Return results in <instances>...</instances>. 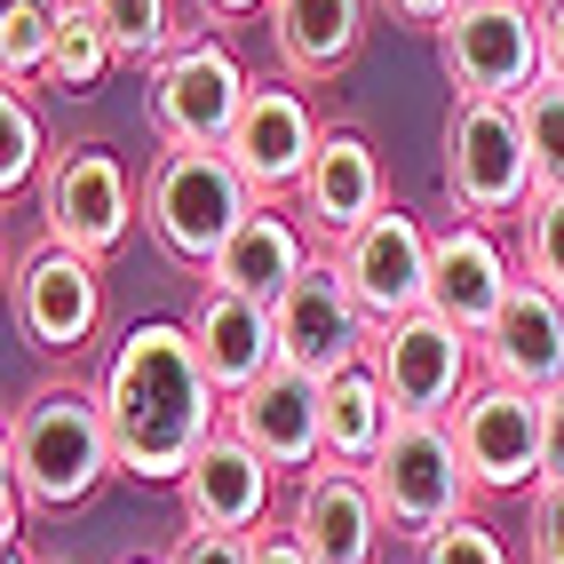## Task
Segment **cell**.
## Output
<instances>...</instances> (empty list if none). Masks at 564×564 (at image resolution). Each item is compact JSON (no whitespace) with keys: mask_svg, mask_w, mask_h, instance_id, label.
Wrapping results in <instances>:
<instances>
[{"mask_svg":"<svg viewBox=\"0 0 564 564\" xmlns=\"http://www.w3.org/2000/svg\"><path fill=\"white\" fill-rule=\"evenodd\" d=\"M96 390H104V422H111V445H120V469L143 485H183L199 445L223 430V390L207 382L199 343L183 318H135L111 343Z\"/></svg>","mask_w":564,"mask_h":564,"instance_id":"6da1fadb","label":"cell"},{"mask_svg":"<svg viewBox=\"0 0 564 564\" xmlns=\"http://www.w3.org/2000/svg\"><path fill=\"white\" fill-rule=\"evenodd\" d=\"M9 477L24 485L32 509H80L96 501V485L120 469V445L104 422V390L96 382H41L9 413Z\"/></svg>","mask_w":564,"mask_h":564,"instance_id":"7a4b0ae2","label":"cell"},{"mask_svg":"<svg viewBox=\"0 0 564 564\" xmlns=\"http://www.w3.org/2000/svg\"><path fill=\"white\" fill-rule=\"evenodd\" d=\"M254 207L262 199L247 192V175L231 167V152L167 143V152L143 167V223H152V239L183 262V271H215V254L231 247V231Z\"/></svg>","mask_w":564,"mask_h":564,"instance_id":"3957f363","label":"cell"},{"mask_svg":"<svg viewBox=\"0 0 564 564\" xmlns=\"http://www.w3.org/2000/svg\"><path fill=\"white\" fill-rule=\"evenodd\" d=\"M366 485H373V501H382V524L405 533V541H430L437 524L469 517V494H477L445 413H398L382 454L366 469Z\"/></svg>","mask_w":564,"mask_h":564,"instance_id":"277c9868","label":"cell"},{"mask_svg":"<svg viewBox=\"0 0 564 564\" xmlns=\"http://www.w3.org/2000/svg\"><path fill=\"white\" fill-rule=\"evenodd\" d=\"M445 199L469 223H509L533 207V160H524L517 104L454 96V111H445Z\"/></svg>","mask_w":564,"mask_h":564,"instance_id":"5b68a950","label":"cell"},{"mask_svg":"<svg viewBox=\"0 0 564 564\" xmlns=\"http://www.w3.org/2000/svg\"><path fill=\"white\" fill-rule=\"evenodd\" d=\"M271 318H279V366L318 373V382H334V373L366 366V358H373V334H382V326L366 318V303L350 294V279H343V262H334V247L311 254V271L271 303Z\"/></svg>","mask_w":564,"mask_h":564,"instance_id":"8992f818","label":"cell"},{"mask_svg":"<svg viewBox=\"0 0 564 564\" xmlns=\"http://www.w3.org/2000/svg\"><path fill=\"white\" fill-rule=\"evenodd\" d=\"M254 80L231 56V41H183L175 56L152 64V128L160 143H192V152H223L247 111Z\"/></svg>","mask_w":564,"mask_h":564,"instance_id":"52a82bcc","label":"cell"},{"mask_svg":"<svg viewBox=\"0 0 564 564\" xmlns=\"http://www.w3.org/2000/svg\"><path fill=\"white\" fill-rule=\"evenodd\" d=\"M437 56L462 96L517 104L524 88H541V9L533 0H462L437 32Z\"/></svg>","mask_w":564,"mask_h":564,"instance_id":"ba28073f","label":"cell"},{"mask_svg":"<svg viewBox=\"0 0 564 564\" xmlns=\"http://www.w3.org/2000/svg\"><path fill=\"white\" fill-rule=\"evenodd\" d=\"M41 231L72 254H120L128 231H135V183L120 167V152H104V143H72V152L41 175Z\"/></svg>","mask_w":564,"mask_h":564,"instance_id":"9c48e42d","label":"cell"},{"mask_svg":"<svg viewBox=\"0 0 564 564\" xmlns=\"http://www.w3.org/2000/svg\"><path fill=\"white\" fill-rule=\"evenodd\" d=\"M373 373L398 413H454L477 390V343L462 326H445L437 311H405L373 334Z\"/></svg>","mask_w":564,"mask_h":564,"instance_id":"30bf717a","label":"cell"},{"mask_svg":"<svg viewBox=\"0 0 564 564\" xmlns=\"http://www.w3.org/2000/svg\"><path fill=\"white\" fill-rule=\"evenodd\" d=\"M9 303H17V334L32 350H41V358H72V350H88L96 326H104V279H96L88 254L41 239L17 262Z\"/></svg>","mask_w":564,"mask_h":564,"instance_id":"8fae6325","label":"cell"},{"mask_svg":"<svg viewBox=\"0 0 564 564\" xmlns=\"http://www.w3.org/2000/svg\"><path fill=\"white\" fill-rule=\"evenodd\" d=\"M318 143H326V128H318V111L303 104V88L254 80V96H247V111H239V128H231L223 152H231V167L247 175V192L262 207H286L294 192H303Z\"/></svg>","mask_w":564,"mask_h":564,"instance_id":"7c38bea8","label":"cell"},{"mask_svg":"<svg viewBox=\"0 0 564 564\" xmlns=\"http://www.w3.org/2000/svg\"><path fill=\"white\" fill-rule=\"evenodd\" d=\"M454 445L477 494H524L541 485V398L509 390V382H477L454 413Z\"/></svg>","mask_w":564,"mask_h":564,"instance_id":"4fadbf2b","label":"cell"},{"mask_svg":"<svg viewBox=\"0 0 564 564\" xmlns=\"http://www.w3.org/2000/svg\"><path fill=\"white\" fill-rule=\"evenodd\" d=\"M223 430H239L279 477L303 485L311 469H326V382L294 373V366H271L254 390H239L223 405Z\"/></svg>","mask_w":564,"mask_h":564,"instance_id":"5bb4252c","label":"cell"},{"mask_svg":"<svg viewBox=\"0 0 564 564\" xmlns=\"http://www.w3.org/2000/svg\"><path fill=\"white\" fill-rule=\"evenodd\" d=\"M430 239H437L430 223L390 199L366 231H350L334 247V262H343V279H350V294L366 303L373 326H390L405 311H430Z\"/></svg>","mask_w":564,"mask_h":564,"instance_id":"9a60e30c","label":"cell"},{"mask_svg":"<svg viewBox=\"0 0 564 564\" xmlns=\"http://www.w3.org/2000/svg\"><path fill=\"white\" fill-rule=\"evenodd\" d=\"M517 294V262L494 239V223H445L430 239V311L445 326H462L469 343L501 318V303Z\"/></svg>","mask_w":564,"mask_h":564,"instance_id":"2e32d148","label":"cell"},{"mask_svg":"<svg viewBox=\"0 0 564 564\" xmlns=\"http://www.w3.org/2000/svg\"><path fill=\"white\" fill-rule=\"evenodd\" d=\"M286 533L303 541L318 564H382V501H373L366 469L326 462L294 485V509H286Z\"/></svg>","mask_w":564,"mask_h":564,"instance_id":"e0dca14e","label":"cell"},{"mask_svg":"<svg viewBox=\"0 0 564 564\" xmlns=\"http://www.w3.org/2000/svg\"><path fill=\"white\" fill-rule=\"evenodd\" d=\"M477 366L485 382H509L533 398L564 390V294H549L541 279H517L501 318L477 334Z\"/></svg>","mask_w":564,"mask_h":564,"instance_id":"ac0fdd59","label":"cell"},{"mask_svg":"<svg viewBox=\"0 0 564 564\" xmlns=\"http://www.w3.org/2000/svg\"><path fill=\"white\" fill-rule=\"evenodd\" d=\"M183 326H192L199 366H207V382L223 390V405H231L239 390H254L262 373L279 366V318H271V303H254V294H231V286L207 279L192 294V311H183Z\"/></svg>","mask_w":564,"mask_h":564,"instance_id":"d6986e66","label":"cell"},{"mask_svg":"<svg viewBox=\"0 0 564 564\" xmlns=\"http://www.w3.org/2000/svg\"><path fill=\"white\" fill-rule=\"evenodd\" d=\"M271 485L279 469L254 454L239 430H215L199 445V462L183 469V517L207 524V533H262V517H271Z\"/></svg>","mask_w":564,"mask_h":564,"instance_id":"ffe728a7","label":"cell"},{"mask_svg":"<svg viewBox=\"0 0 564 564\" xmlns=\"http://www.w3.org/2000/svg\"><path fill=\"white\" fill-rule=\"evenodd\" d=\"M294 199H303L311 231L326 247H343L350 231H366V223L390 207L382 152H373L358 128H326V143H318V160H311V175H303V192H294Z\"/></svg>","mask_w":564,"mask_h":564,"instance_id":"44dd1931","label":"cell"},{"mask_svg":"<svg viewBox=\"0 0 564 564\" xmlns=\"http://www.w3.org/2000/svg\"><path fill=\"white\" fill-rule=\"evenodd\" d=\"M271 48L286 80H334L366 48V0H271Z\"/></svg>","mask_w":564,"mask_h":564,"instance_id":"7402d4cb","label":"cell"},{"mask_svg":"<svg viewBox=\"0 0 564 564\" xmlns=\"http://www.w3.org/2000/svg\"><path fill=\"white\" fill-rule=\"evenodd\" d=\"M311 271V239H303V223H294L286 207H254L231 247L215 254V286H231V294H254V303H279V294Z\"/></svg>","mask_w":564,"mask_h":564,"instance_id":"603a6c76","label":"cell"},{"mask_svg":"<svg viewBox=\"0 0 564 564\" xmlns=\"http://www.w3.org/2000/svg\"><path fill=\"white\" fill-rule=\"evenodd\" d=\"M390 422H398V405H390V390H382V373H373V366H350V373H334V382H326V462L373 469Z\"/></svg>","mask_w":564,"mask_h":564,"instance_id":"cb8c5ba5","label":"cell"},{"mask_svg":"<svg viewBox=\"0 0 564 564\" xmlns=\"http://www.w3.org/2000/svg\"><path fill=\"white\" fill-rule=\"evenodd\" d=\"M56 24H64V0H0V80L9 88L48 80Z\"/></svg>","mask_w":564,"mask_h":564,"instance_id":"d4e9b609","label":"cell"},{"mask_svg":"<svg viewBox=\"0 0 564 564\" xmlns=\"http://www.w3.org/2000/svg\"><path fill=\"white\" fill-rule=\"evenodd\" d=\"M111 64H120V48H111V32L96 24V9H80V0H64V24H56V56H48V88H56V96H96Z\"/></svg>","mask_w":564,"mask_h":564,"instance_id":"484cf974","label":"cell"},{"mask_svg":"<svg viewBox=\"0 0 564 564\" xmlns=\"http://www.w3.org/2000/svg\"><path fill=\"white\" fill-rule=\"evenodd\" d=\"M96 24L111 32V48H120V64H160L175 56V0H88Z\"/></svg>","mask_w":564,"mask_h":564,"instance_id":"4316f807","label":"cell"},{"mask_svg":"<svg viewBox=\"0 0 564 564\" xmlns=\"http://www.w3.org/2000/svg\"><path fill=\"white\" fill-rule=\"evenodd\" d=\"M56 160H48V128H41V111H32L24 88H0V192H24V183H41Z\"/></svg>","mask_w":564,"mask_h":564,"instance_id":"83f0119b","label":"cell"},{"mask_svg":"<svg viewBox=\"0 0 564 564\" xmlns=\"http://www.w3.org/2000/svg\"><path fill=\"white\" fill-rule=\"evenodd\" d=\"M517 120H524V160H533V192H564V88L541 80L517 96Z\"/></svg>","mask_w":564,"mask_h":564,"instance_id":"f1b7e54d","label":"cell"},{"mask_svg":"<svg viewBox=\"0 0 564 564\" xmlns=\"http://www.w3.org/2000/svg\"><path fill=\"white\" fill-rule=\"evenodd\" d=\"M517 223H524V279L564 294V192H533V207Z\"/></svg>","mask_w":564,"mask_h":564,"instance_id":"f546056e","label":"cell"},{"mask_svg":"<svg viewBox=\"0 0 564 564\" xmlns=\"http://www.w3.org/2000/svg\"><path fill=\"white\" fill-rule=\"evenodd\" d=\"M413 564H517V556L485 517H454V524H437L430 541H413Z\"/></svg>","mask_w":564,"mask_h":564,"instance_id":"4dcf8cb0","label":"cell"},{"mask_svg":"<svg viewBox=\"0 0 564 564\" xmlns=\"http://www.w3.org/2000/svg\"><path fill=\"white\" fill-rule=\"evenodd\" d=\"M524 564H564V485H533V509H524Z\"/></svg>","mask_w":564,"mask_h":564,"instance_id":"1f68e13d","label":"cell"},{"mask_svg":"<svg viewBox=\"0 0 564 564\" xmlns=\"http://www.w3.org/2000/svg\"><path fill=\"white\" fill-rule=\"evenodd\" d=\"M160 564H254V533H207V524H192Z\"/></svg>","mask_w":564,"mask_h":564,"instance_id":"d6a6232c","label":"cell"},{"mask_svg":"<svg viewBox=\"0 0 564 564\" xmlns=\"http://www.w3.org/2000/svg\"><path fill=\"white\" fill-rule=\"evenodd\" d=\"M541 485H564V390L541 398Z\"/></svg>","mask_w":564,"mask_h":564,"instance_id":"836d02e7","label":"cell"},{"mask_svg":"<svg viewBox=\"0 0 564 564\" xmlns=\"http://www.w3.org/2000/svg\"><path fill=\"white\" fill-rule=\"evenodd\" d=\"M541 80L564 88V0H541Z\"/></svg>","mask_w":564,"mask_h":564,"instance_id":"e575fe53","label":"cell"},{"mask_svg":"<svg viewBox=\"0 0 564 564\" xmlns=\"http://www.w3.org/2000/svg\"><path fill=\"white\" fill-rule=\"evenodd\" d=\"M382 9H390L398 24H413V32H445V17H454L462 0H382Z\"/></svg>","mask_w":564,"mask_h":564,"instance_id":"d590c367","label":"cell"},{"mask_svg":"<svg viewBox=\"0 0 564 564\" xmlns=\"http://www.w3.org/2000/svg\"><path fill=\"white\" fill-rule=\"evenodd\" d=\"M254 564H318V556H311V549L279 524V533H254Z\"/></svg>","mask_w":564,"mask_h":564,"instance_id":"8d00e7d4","label":"cell"},{"mask_svg":"<svg viewBox=\"0 0 564 564\" xmlns=\"http://www.w3.org/2000/svg\"><path fill=\"white\" fill-rule=\"evenodd\" d=\"M199 17H215V24H247V17H262L271 0H192Z\"/></svg>","mask_w":564,"mask_h":564,"instance_id":"74e56055","label":"cell"},{"mask_svg":"<svg viewBox=\"0 0 564 564\" xmlns=\"http://www.w3.org/2000/svg\"><path fill=\"white\" fill-rule=\"evenodd\" d=\"M135 564H152V556H135Z\"/></svg>","mask_w":564,"mask_h":564,"instance_id":"f35d334b","label":"cell"},{"mask_svg":"<svg viewBox=\"0 0 564 564\" xmlns=\"http://www.w3.org/2000/svg\"><path fill=\"white\" fill-rule=\"evenodd\" d=\"M80 9H88V0H80Z\"/></svg>","mask_w":564,"mask_h":564,"instance_id":"ab89813d","label":"cell"}]
</instances>
